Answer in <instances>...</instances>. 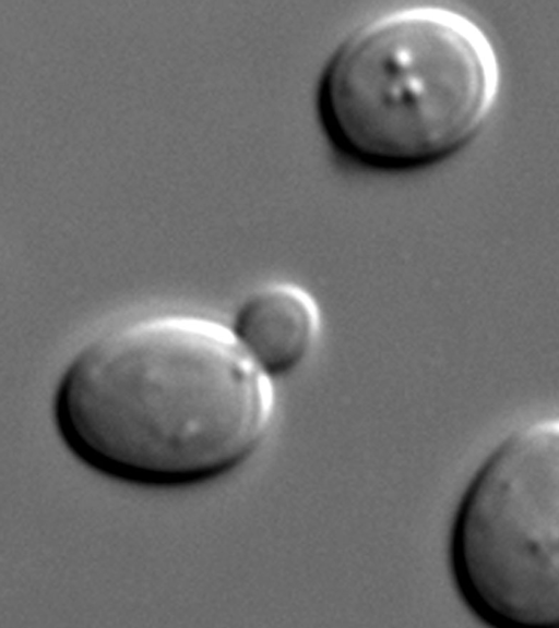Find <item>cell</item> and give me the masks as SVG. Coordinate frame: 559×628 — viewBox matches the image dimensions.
<instances>
[{
    "label": "cell",
    "instance_id": "4",
    "mask_svg": "<svg viewBox=\"0 0 559 628\" xmlns=\"http://www.w3.org/2000/svg\"><path fill=\"white\" fill-rule=\"evenodd\" d=\"M229 327L252 362L274 381L293 373L310 357L320 314L304 289L272 283L242 300Z\"/></svg>",
    "mask_w": 559,
    "mask_h": 628
},
{
    "label": "cell",
    "instance_id": "2",
    "mask_svg": "<svg viewBox=\"0 0 559 628\" xmlns=\"http://www.w3.org/2000/svg\"><path fill=\"white\" fill-rule=\"evenodd\" d=\"M500 88L496 51L466 15L437 5L353 29L320 76L317 110L332 147L373 170L428 167L481 132Z\"/></svg>",
    "mask_w": 559,
    "mask_h": 628
},
{
    "label": "cell",
    "instance_id": "3",
    "mask_svg": "<svg viewBox=\"0 0 559 628\" xmlns=\"http://www.w3.org/2000/svg\"><path fill=\"white\" fill-rule=\"evenodd\" d=\"M450 557L483 620L559 628V419L514 430L483 461L457 506Z\"/></svg>",
    "mask_w": 559,
    "mask_h": 628
},
{
    "label": "cell",
    "instance_id": "1",
    "mask_svg": "<svg viewBox=\"0 0 559 628\" xmlns=\"http://www.w3.org/2000/svg\"><path fill=\"white\" fill-rule=\"evenodd\" d=\"M230 327L185 313L153 314L90 339L55 396L58 431L97 472L179 486L219 476L266 438L274 385Z\"/></svg>",
    "mask_w": 559,
    "mask_h": 628
}]
</instances>
